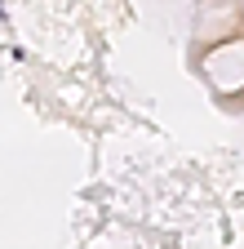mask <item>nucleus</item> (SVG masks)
<instances>
[]
</instances>
